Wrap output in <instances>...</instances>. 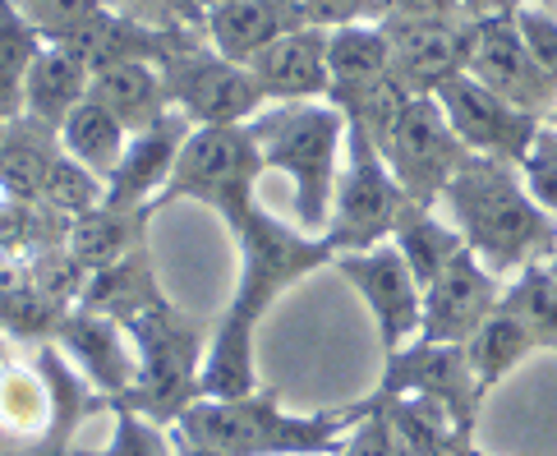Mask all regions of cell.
Returning a JSON list of instances; mask_svg holds the SVG:
<instances>
[{"mask_svg": "<svg viewBox=\"0 0 557 456\" xmlns=\"http://www.w3.org/2000/svg\"><path fill=\"white\" fill-rule=\"evenodd\" d=\"M166 291L157 286V272H152V259L148 249L138 245L134 254H125L121 263H111L102 272H88L84 291H78V305H88L97 313H111V319H138V313H148L152 305H162Z\"/></svg>", "mask_w": 557, "mask_h": 456, "instance_id": "26", "label": "cell"}, {"mask_svg": "<svg viewBox=\"0 0 557 456\" xmlns=\"http://www.w3.org/2000/svg\"><path fill=\"white\" fill-rule=\"evenodd\" d=\"M437 212L497 276H516L557 254V217L530 194L521 167L497 157H470L437 198Z\"/></svg>", "mask_w": 557, "mask_h": 456, "instance_id": "1", "label": "cell"}, {"mask_svg": "<svg viewBox=\"0 0 557 456\" xmlns=\"http://www.w3.org/2000/svg\"><path fill=\"white\" fill-rule=\"evenodd\" d=\"M88 93H92V70L78 61L70 47L47 42L42 56H37L33 70H28L24 107H18V115H33V121L61 130L65 115H70L78 102H84Z\"/></svg>", "mask_w": 557, "mask_h": 456, "instance_id": "22", "label": "cell"}, {"mask_svg": "<svg viewBox=\"0 0 557 456\" xmlns=\"http://www.w3.org/2000/svg\"><path fill=\"white\" fill-rule=\"evenodd\" d=\"M503 276L488 272L470 249H461L456 259L424 286V342H470L480 332L497 305H503Z\"/></svg>", "mask_w": 557, "mask_h": 456, "instance_id": "16", "label": "cell"}, {"mask_svg": "<svg viewBox=\"0 0 557 456\" xmlns=\"http://www.w3.org/2000/svg\"><path fill=\"white\" fill-rule=\"evenodd\" d=\"M392 245L401 249V259L410 263V272L420 276V286H429L437 272H443L456 254L466 249L461 231H456L451 222L437 208H424V204H406V212L396 217V231H392Z\"/></svg>", "mask_w": 557, "mask_h": 456, "instance_id": "28", "label": "cell"}, {"mask_svg": "<svg viewBox=\"0 0 557 456\" xmlns=\"http://www.w3.org/2000/svg\"><path fill=\"white\" fill-rule=\"evenodd\" d=\"M152 212H129V208H92L84 217H74L65 226V249L84 272H102L111 263H121L125 254L144 245V222Z\"/></svg>", "mask_w": 557, "mask_h": 456, "instance_id": "25", "label": "cell"}, {"mask_svg": "<svg viewBox=\"0 0 557 456\" xmlns=\"http://www.w3.org/2000/svg\"><path fill=\"white\" fill-rule=\"evenodd\" d=\"M0 346H5V332H0Z\"/></svg>", "mask_w": 557, "mask_h": 456, "instance_id": "53", "label": "cell"}, {"mask_svg": "<svg viewBox=\"0 0 557 456\" xmlns=\"http://www.w3.org/2000/svg\"><path fill=\"white\" fill-rule=\"evenodd\" d=\"M258 88L268 102H318L332 88L327 70V28H295L286 37H276L272 47H263L249 61Z\"/></svg>", "mask_w": 557, "mask_h": 456, "instance_id": "18", "label": "cell"}, {"mask_svg": "<svg viewBox=\"0 0 557 456\" xmlns=\"http://www.w3.org/2000/svg\"><path fill=\"white\" fill-rule=\"evenodd\" d=\"M175 456H222V452H212V447H203V443H189V439H181V433H175Z\"/></svg>", "mask_w": 557, "mask_h": 456, "instance_id": "44", "label": "cell"}, {"mask_svg": "<svg viewBox=\"0 0 557 456\" xmlns=\"http://www.w3.org/2000/svg\"><path fill=\"white\" fill-rule=\"evenodd\" d=\"M383 33L392 42V74L414 97H433L447 78L466 74L474 47L470 14H387Z\"/></svg>", "mask_w": 557, "mask_h": 456, "instance_id": "11", "label": "cell"}, {"mask_svg": "<svg viewBox=\"0 0 557 456\" xmlns=\"http://www.w3.org/2000/svg\"><path fill=\"white\" fill-rule=\"evenodd\" d=\"M92 97L102 107H111L125 121V130H148L152 121H162L171 111V93L157 61H125V65H107L92 74Z\"/></svg>", "mask_w": 557, "mask_h": 456, "instance_id": "24", "label": "cell"}, {"mask_svg": "<svg viewBox=\"0 0 557 456\" xmlns=\"http://www.w3.org/2000/svg\"><path fill=\"white\" fill-rule=\"evenodd\" d=\"M162 78L171 107L185 111L194 125H245L268 107L253 70L222 56L208 37H194L189 47L171 51L162 61Z\"/></svg>", "mask_w": 557, "mask_h": 456, "instance_id": "8", "label": "cell"}, {"mask_svg": "<svg viewBox=\"0 0 557 456\" xmlns=\"http://www.w3.org/2000/svg\"><path fill=\"white\" fill-rule=\"evenodd\" d=\"M433 97L474 157H497V162L521 167L525 152L534 148V138L544 130L540 115H530L516 102H507V97H497L493 88H484L480 78H470V74L447 78Z\"/></svg>", "mask_w": 557, "mask_h": 456, "instance_id": "13", "label": "cell"}, {"mask_svg": "<svg viewBox=\"0 0 557 456\" xmlns=\"http://www.w3.org/2000/svg\"><path fill=\"white\" fill-rule=\"evenodd\" d=\"M37 204H47L51 212H61L65 222H74V217H84L92 208H102L107 204V181L97 171H88L84 162H74L70 152L55 157V167L47 175V185H42V198Z\"/></svg>", "mask_w": 557, "mask_h": 456, "instance_id": "33", "label": "cell"}, {"mask_svg": "<svg viewBox=\"0 0 557 456\" xmlns=\"http://www.w3.org/2000/svg\"><path fill=\"white\" fill-rule=\"evenodd\" d=\"M521 175H525L530 194L557 217V130H548V125L540 130L534 148L525 152V162H521Z\"/></svg>", "mask_w": 557, "mask_h": 456, "instance_id": "37", "label": "cell"}, {"mask_svg": "<svg viewBox=\"0 0 557 456\" xmlns=\"http://www.w3.org/2000/svg\"><path fill=\"white\" fill-rule=\"evenodd\" d=\"M111 443L102 452H74V456H175V429H162L134 410H111Z\"/></svg>", "mask_w": 557, "mask_h": 456, "instance_id": "34", "label": "cell"}, {"mask_svg": "<svg viewBox=\"0 0 557 456\" xmlns=\"http://www.w3.org/2000/svg\"><path fill=\"white\" fill-rule=\"evenodd\" d=\"M42 47L47 37L14 10V0H0V115H18V107H24L28 70L42 56Z\"/></svg>", "mask_w": 557, "mask_h": 456, "instance_id": "31", "label": "cell"}, {"mask_svg": "<svg viewBox=\"0 0 557 456\" xmlns=\"http://www.w3.org/2000/svg\"><path fill=\"white\" fill-rule=\"evenodd\" d=\"M5 125H10V115H0V138H5Z\"/></svg>", "mask_w": 557, "mask_h": 456, "instance_id": "48", "label": "cell"}, {"mask_svg": "<svg viewBox=\"0 0 557 456\" xmlns=\"http://www.w3.org/2000/svg\"><path fill=\"white\" fill-rule=\"evenodd\" d=\"M327 70H332L327 102H342V97H355L392 78V42L383 24L327 28Z\"/></svg>", "mask_w": 557, "mask_h": 456, "instance_id": "23", "label": "cell"}, {"mask_svg": "<svg viewBox=\"0 0 557 456\" xmlns=\"http://www.w3.org/2000/svg\"><path fill=\"white\" fill-rule=\"evenodd\" d=\"M33 456H74V452H70V439H47Z\"/></svg>", "mask_w": 557, "mask_h": 456, "instance_id": "45", "label": "cell"}, {"mask_svg": "<svg viewBox=\"0 0 557 456\" xmlns=\"http://www.w3.org/2000/svg\"><path fill=\"white\" fill-rule=\"evenodd\" d=\"M525 5H544V10H548V5H553V0H525Z\"/></svg>", "mask_w": 557, "mask_h": 456, "instance_id": "49", "label": "cell"}, {"mask_svg": "<svg viewBox=\"0 0 557 456\" xmlns=\"http://www.w3.org/2000/svg\"><path fill=\"white\" fill-rule=\"evenodd\" d=\"M497 309H507L511 319H521L540 350L557 355V276H553L548 263H534L525 272H516Z\"/></svg>", "mask_w": 557, "mask_h": 456, "instance_id": "32", "label": "cell"}, {"mask_svg": "<svg viewBox=\"0 0 557 456\" xmlns=\"http://www.w3.org/2000/svg\"><path fill=\"white\" fill-rule=\"evenodd\" d=\"M258 323L249 309L226 305L222 319H216L208 350H203V369H198V402H240V396L258 392V350L253 336Z\"/></svg>", "mask_w": 557, "mask_h": 456, "instance_id": "19", "label": "cell"}, {"mask_svg": "<svg viewBox=\"0 0 557 456\" xmlns=\"http://www.w3.org/2000/svg\"><path fill=\"white\" fill-rule=\"evenodd\" d=\"M332 268L342 272V282L355 286V295L369 305L377 336H383V355L401 350L406 342L420 336L424 323V286L401 259V249L392 241L373 245V249H355V254H336Z\"/></svg>", "mask_w": 557, "mask_h": 456, "instance_id": "12", "label": "cell"}, {"mask_svg": "<svg viewBox=\"0 0 557 456\" xmlns=\"http://www.w3.org/2000/svg\"><path fill=\"white\" fill-rule=\"evenodd\" d=\"M263 152H258L249 121L245 125H194V134L185 138L181 162H175L171 181L157 198V208L166 204H203L226 222V231H235L245 217L258 208V181H263Z\"/></svg>", "mask_w": 557, "mask_h": 456, "instance_id": "5", "label": "cell"}, {"mask_svg": "<svg viewBox=\"0 0 557 456\" xmlns=\"http://www.w3.org/2000/svg\"><path fill=\"white\" fill-rule=\"evenodd\" d=\"M231 241H235V254H240L231 305L249 309L253 319H263L290 286H300L318 268H332V259H336L323 235L286 226L282 217H272L268 208H253L245 222L231 231Z\"/></svg>", "mask_w": 557, "mask_h": 456, "instance_id": "6", "label": "cell"}, {"mask_svg": "<svg viewBox=\"0 0 557 456\" xmlns=\"http://www.w3.org/2000/svg\"><path fill=\"white\" fill-rule=\"evenodd\" d=\"M350 429V406L290 415L276 387H258L240 402H194L175 424L181 439L222 456H336Z\"/></svg>", "mask_w": 557, "mask_h": 456, "instance_id": "3", "label": "cell"}, {"mask_svg": "<svg viewBox=\"0 0 557 456\" xmlns=\"http://www.w3.org/2000/svg\"><path fill=\"white\" fill-rule=\"evenodd\" d=\"M125 328L138 350V373L107 410H134L152 424L175 429L181 415L198 402V369H203L208 336L171 300L152 305L148 313H138Z\"/></svg>", "mask_w": 557, "mask_h": 456, "instance_id": "4", "label": "cell"}, {"mask_svg": "<svg viewBox=\"0 0 557 456\" xmlns=\"http://www.w3.org/2000/svg\"><path fill=\"white\" fill-rule=\"evenodd\" d=\"M548 268H553V276H557V254H553V259H548Z\"/></svg>", "mask_w": 557, "mask_h": 456, "instance_id": "51", "label": "cell"}, {"mask_svg": "<svg viewBox=\"0 0 557 456\" xmlns=\"http://www.w3.org/2000/svg\"><path fill=\"white\" fill-rule=\"evenodd\" d=\"M203 5H208V10H216V5H231V0H203Z\"/></svg>", "mask_w": 557, "mask_h": 456, "instance_id": "47", "label": "cell"}, {"mask_svg": "<svg viewBox=\"0 0 557 456\" xmlns=\"http://www.w3.org/2000/svg\"><path fill=\"white\" fill-rule=\"evenodd\" d=\"M544 125H548V130H557V107H553V111L544 115Z\"/></svg>", "mask_w": 557, "mask_h": 456, "instance_id": "46", "label": "cell"}, {"mask_svg": "<svg viewBox=\"0 0 557 456\" xmlns=\"http://www.w3.org/2000/svg\"><path fill=\"white\" fill-rule=\"evenodd\" d=\"M0 456H33V452H0Z\"/></svg>", "mask_w": 557, "mask_h": 456, "instance_id": "50", "label": "cell"}, {"mask_svg": "<svg viewBox=\"0 0 557 456\" xmlns=\"http://www.w3.org/2000/svg\"><path fill=\"white\" fill-rule=\"evenodd\" d=\"M111 10H125L134 19H148V24H175L171 10H166V0H107Z\"/></svg>", "mask_w": 557, "mask_h": 456, "instance_id": "40", "label": "cell"}, {"mask_svg": "<svg viewBox=\"0 0 557 456\" xmlns=\"http://www.w3.org/2000/svg\"><path fill=\"white\" fill-rule=\"evenodd\" d=\"M166 10H171L175 24H185V28H203V19H208L203 0H166Z\"/></svg>", "mask_w": 557, "mask_h": 456, "instance_id": "42", "label": "cell"}, {"mask_svg": "<svg viewBox=\"0 0 557 456\" xmlns=\"http://www.w3.org/2000/svg\"><path fill=\"white\" fill-rule=\"evenodd\" d=\"M51 336H55V346L65 350V360L88 379V387L102 396V406H111L115 396L134 383L138 350H134V336L121 319L74 300L61 319H55Z\"/></svg>", "mask_w": 557, "mask_h": 456, "instance_id": "15", "label": "cell"}, {"mask_svg": "<svg viewBox=\"0 0 557 456\" xmlns=\"http://www.w3.org/2000/svg\"><path fill=\"white\" fill-rule=\"evenodd\" d=\"M295 28H309L305 0H231V5L208 10L203 19V37L240 65H249L258 51Z\"/></svg>", "mask_w": 557, "mask_h": 456, "instance_id": "20", "label": "cell"}, {"mask_svg": "<svg viewBox=\"0 0 557 456\" xmlns=\"http://www.w3.org/2000/svg\"><path fill=\"white\" fill-rule=\"evenodd\" d=\"M350 415H355V429L346 433L336 456H396V433L383 406L360 396V402H350Z\"/></svg>", "mask_w": 557, "mask_h": 456, "instance_id": "36", "label": "cell"}, {"mask_svg": "<svg viewBox=\"0 0 557 456\" xmlns=\"http://www.w3.org/2000/svg\"><path fill=\"white\" fill-rule=\"evenodd\" d=\"M305 14L313 28H346V24H383V0H305Z\"/></svg>", "mask_w": 557, "mask_h": 456, "instance_id": "38", "label": "cell"}, {"mask_svg": "<svg viewBox=\"0 0 557 456\" xmlns=\"http://www.w3.org/2000/svg\"><path fill=\"white\" fill-rule=\"evenodd\" d=\"M406 204L410 194L392 175L387 157L377 152V144L364 130L350 125L342 181H336V198H332V222L323 231L332 254H355V249H373L392 241L396 217L406 212Z\"/></svg>", "mask_w": 557, "mask_h": 456, "instance_id": "7", "label": "cell"}, {"mask_svg": "<svg viewBox=\"0 0 557 456\" xmlns=\"http://www.w3.org/2000/svg\"><path fill=\"white\" fill-rule=\"evenodd\" d=\"M525 0H461V14L470 19H493V14H516Z\"/></svg>", "mask_w": 557, "mask_h": 456, "instance_id": "41", "label": "cell"}, {"mask_svg": "<svg viewBox=\"0 0 557 456\" xmlns=\"http://www.w3.org/2000/svg\"><path fill=\"white\" fill-rule=\"evenodd\" d=\"M51 424H55V402L42 369L5 360L0 365V429L10 439H51Z\"/></svg>", "mask_w": 557, "mask_h": 456, "instance_id": "29", "label": "cell"}, {"mask_svg": "<svg viewBox=\"0 0 557 456\" xmlns=\"http://www.w3.org/2000/svg\"><path fill=\"white\" fill-rule=\"evenodd\" d=\"M534 350H540V346H534L530 328H525L521 319H511L507 309H497L493 319H488V323H484V328L466 342L470 369H474V383H480V392H484V396H488L497 383H503L516 365H525Z\"/></svg>", "mask_w": 557, "mask_h": 456, "instance_id": "30", "label": "cell"}, {"mask_svg": "<svg viewBox=\"0 0 557 456\" xmlns=\"http://www.w3.org/2000/svg\"><path fill=\"white\" fill-rule=\"evenodd\" d=\"M373 396H424L437 402L456 429H474L484 406V392L474 383L470 355L461 342H424L414 336L401 350H387L383 379H377Z\"/></svg>", "mask_w": 557, "mask_h": 456, "instance_id": "10", "label": "cell"}, {"mask_svg": "<svg viewBox=\"0 0 557 456\" xmlns=\"http://www.w3.org/2000/svg\"><path fill=\"white\" fill-rule=\"evenodd\" d=\"M350 121L327 97L318 102H268L249 121V134L268 171H282L295 189V226L323 235L332 222V198L346 162Z\"/></svg>", "mask_w": 557, "mask_h": 456, "instance_id": "2", "label": "cell"}, {"mask_svg": "<svg viewBox=\"0 0 557 456\" xmlns=\"http://www.w3.org/2000/svg\"><path fill=\"white\" fill-rule=\"evenodd\" d=\"M470 456H488V452H480V447H474V452H470Z\"/></svg>", "mask_w": 557, "mask_h": 456, "instance_id": "52", "label": "cell"}, {"mask_svg": "<svg viewBox=\"0 0 557 456\" xmlns=\"http://www.w3.org/2000/svg\"><path fill=\"white\" fill-rule=\"evenodd\" d=\"M470 452H474V429H456L437 456H470Z\"/></svg>", "mask_w": 557, "mask_h": 456, "instance_id": "43", "label": "cell"}, {"mask_svg": "<svg viewBox=\"0 0 557 456\" xmlns=\"http://www.w3.org/2000/svg\"><path fill=\"white\" fill-rule=\"evenodd\" d=\"M470 78H480L484 88L497 97H507L530 115H544L557 107V78L534 61V51L525 47L516 14H493V19H474V47H470Z\"/></svg>", "mask_w": 557, "mask_h": 456, "instance_id": "14", "label": "cell"}, {"mask_svg": "<svg viewBox=\"0 0 557 456\" xmlns=\"http://www.w3.org/2000/svg\"><path fill=\"white\" fill-rule=\"evenodd\" d=\"M14 10L47 37V42H65L78 28L107 10V0H14Z\"/></svg>", "mask_w": 557, "mask_h": 456, "instance_id": "35", "label": "cell"}, {"mask_svg": "<svg viewBox=\"0 0 557 456\" xmlns=\"http://www.w3.org/2000/svg\"><path fill=\"white\" fill-rule=\"evenodd\" d=\"M61 152V130L33 121V115H10L5 138H0V198L37 204Z\"/></svg>", "mask_w": 557, "mask_h": 456, "instance_id": "21", "label": "cell"}, {"mask_svg": "<svg viewBox=\"0 0 557 456\" xmlns=\"http://www.w3.org/2000/svg\"><path fill=\"white\" fill-rule=\"evenodd\" d=\"M189 134H194V121L175 107L162 121H152L148 130H134L121 167H115V175L107 181V204L129 208V212H157V198H162L175 162H181V148Z\"/></svg>", "mask_w": 557, "mask_h": 456, "instance_id": "17", "label": "cell"}, {"mask_svg": "<svg viewBox=\"0 0 557 456\" xmlns=\"http://www.w3.org/2000/svg\"><path fill=\"white\" fill-rule=\"evenodd\" d=\"M516 28H521L525 47L534 51V61L557 78V19L544 5H521L516 10Z\"/></svg>", "mask_w": 557, "mask_h": 456, "instance_id": "39", "label": "cell"}, {"mask_svg": "<svg viewBox=\"0 0 557 456\" xmlns=\"http://www.w3.org/2000/svg\"><path fill=\"white\" fill-rule=\"evenodd\" d=\"M125 144H129L125 121L111 107L97 102L92 93L65 115V125H61V148L74 157V162H84L88 171H97L102 181H111L115 167H121Z\"/></svg>", "mask_w": 557, "mask_h": 456, "instance_id": "27", "label": "cell"}, {"mask_svg": "<svg viewBox=\"0 0 557 456\" xmlns=\"http://www.w3.org/2000/svg\"><path fill=\"white\" fill-rule=\"evenodd\" d=\"M377 152L387 157V167L396 181H401V189L424 208H437V198L451 185V175L474 157L461 144V134L451 130L447 111L437 107V97H410Z\"/></svg>", "mask_w": 557, "mask_h": 456, "instance_id": "9", "label": "cell"}]
</instances>
